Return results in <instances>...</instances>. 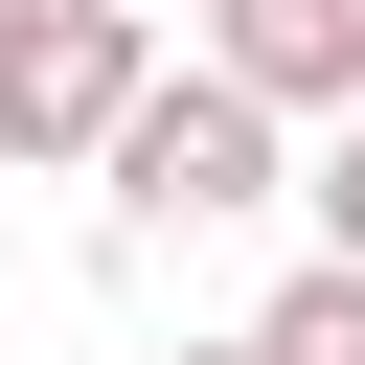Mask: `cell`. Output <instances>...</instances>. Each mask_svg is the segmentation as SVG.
<instances>
[{
	"label": "cell",
	"mask_w": 365,
	"mask_h": 365,
	"mask_svg": "<svg viewBox=\"0 0 365 365\" xmlns=\"http://www.w3.org/2000/svg\"><path fill=\"white\" fill-rule=\"evenodd\" d=\"M251 365H365V251L274 274V297H251Z\"/></svg>",
	"instance_id": "277c9868"
},
{
	"label": "cell",
	"mask_w": 365,
	"mask_h": 365,
	"mask_svg": "<svg viewBox=\"0 0 365 365\" xmlns=\"http://www.w3.org/2000/svg\"><path fill=\"white\" fill-rule=\"evenodd\" d=\"M160 91V23L137 0H46L0 46V160H114V114Z\"/></svg>",
	"instance_id": "7a4b0ae2"
},
{
	"label": "cell",
	"mask_w": 365,
	"mask_h": 365,
	"mask_svg": "<svg viewBox=\"0 0 365 365\" xmlns=\"http://www.w3.org/2000/svg\"><path fill=\"white\" fill-rule=\"evenodd\" d=\"M319 251H365V114L319 137Z\"/></svg>",
	"instance_id": "5b68a950"
},
{
	"label": "cell",
	"mask_w": 365,
	"mask_h": 365,
	"mask_svg": "<svg viewBox=\"0 0 365 365\" xmlns=\"http://www.w3.org/2000/svg\"><path fill=\"white\" fill-rule=\"evenodd\" d=\"M274 91H228V68H160L137 114H114V205L137 228H228V205H274Z\"/></svg>",
	"instance_id": "6da1fadb"
},
{
	"label": "cell",
	"mask_w": 365,
	"mask_h": 365,
	"mask_svg": "<svg viewBox=\"0 0 365 365\" xmlns=\"http://www.w3.org/2000/svg\"><path fill=\"white\" fill-rule=\"evenodd\" d=\"M182 365H251V319H228V342H182Z\"/></svg>",
	"instance_id": "8992f818"
},
{
	"label": "cell",
	"mask_w": 365,
	"mask_h": 365,
	"mask_svg": "<svg viewBox=\"0 0 365 365\" xmlns=\"http://www.w3.org/2000/svg\"><path fill=\"white\" fill-rule=\"evenodd\" d=\"M205 68L274 114H365V0H205Z\"/></svg>",
	"instance_id": "3957f363"
},
{
	"label": "cell",
	"mask_w": 365,
	"mask_h": 365,
	"mask_svg": "<svg viewBox=\"0 0 365 365\" xmlns=\"http://www.w3.org/2000/svg\"><path fill=\"white\" fill-rule=\"evenodd\" d=\"M23 23H46V0H0V46H23Z\"/></svg>",
	"instance_id": "52a82bcc"
}]
</instances>
